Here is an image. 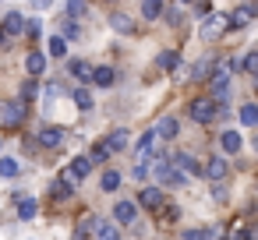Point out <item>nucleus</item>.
Returning <instances> with one entry per match:
<instances>
[{"label": "nucleus", "mask_w": 258, "mask_h": 240, "mask_svg": "<svg viewBox=\"0 0 258 240\" xmlns=\"http://www.w3.org/2000/svg\"><path fill=\"white\" fill-rule=\"evenodd\" d=\"M212 198H216V201H226V187H223V184H219V187H216V191H212Z\"/></svg>", "instance_id": "40"}, {"label": "nucleus", "mask_w": 258, "mask_h": 240, "mask_svg": "<svg viewBox=\"0 0 258 240\" xmlns=\"http://www.w3.org/2000/svg\"><path fill=\"white\" fill-rule=\"evenodd\" d=\"M39 96V85L36 82H22V103H29V99H36Z\"/></svg>", "instance_id": "32"}, {"label": "nucleus", "mask_w": 258, "mask_h": 240, "mask_svg": "<svg viewBox=\"0 0 258 240\" xmlns=\"http://www.w3.org/2000/svg\"><path fill=\"white\" fill-rule=\"evenodd\" d=\"M113 67H96V74H92V85H99V89H110L113 85Z\"/></svg>", "instance_id": "15"}, {"label": "nucleus", "mask_w": 258, "mask_h": 240, "mask_svg": "<svg viewBox=\"0 0 258 240\" xmlns=\"http://www.w3.org/2000/svg\"><path fill=\"white\" fill-rule=\"evenodd\" d=\"M226 173H230V163L226 159H209V166H205V177L209 180H226Z\"/></svg>", "instance_id": "10"}, {"label": "nucleus", "mask_w": 258, "mask_h": 240, "mask_svg": "<svg viewBox=\"0 0 258 240\" xmlns=\"http://www.w3.org/2000/svg\"><path fill=\"white\" fill-rule=\"evenodd\" d=\"M64 127H43L39 131V145H46V148H60L64 145Z\"/></svg>", "instance_id": "5"}, {"label": "nucleus", "mask_w": 258, "mask_h": 240, "mask_svg": "<svg viewBox=\"0 0 258 240\" xmlns=\"http://www.w3.org/2000/svg\"><path fill=\"white\" fill-rule=\"evenodd\" d=\"M230 240H251V233H247V229H233Z\"/></svg>", "instance_id": "39"}, {"label": "nucleus", "mask_w": 258, "mask_h": 240, "mask_svg": "<svg viewBox=\"0 0 258 240\" xmlns=\"http://www.w3.org/2000/svg\"><path fill=\"white\" fill-rule=\"evenodd\" d=\"M254 240H258V229H254Z\"/></svg>", "instance_id": "43"}, {"label": "nucleus", "mask_w": 258, "mask_h": 240, "mask_svg": "<svg viewBox=\"0 0 258 240\" xmlns=\"http://www.w3.org/2000/svg\"><path fill=\"white\" fill-rule=\"evenodd\" d=\"M191 120L212 124V120H216V103H212V99H195V103H191Z\"/></svg>", "instance_id": "3"}, {"label": "nucleus", "mask_w": 258, "mask_h": 240, "mask_svg": "<svg viewBox=\"0 0 258 240\" xmlns=\"http://www.w3.org/2000/svg\"><path fill=\"white\" fill-rule=\"evenodd\" d=\"M92 229H99V219H96V215H89V219H82V222H78V233H75V240H85Z\"/></svg>", "instance_id": "18"}, {"label": "nucleus", "mask_w": 258, "mask_h": 240, "mask_svg": "<svg viewBox=\"0 0 258 240\" xmlns=\"http://www.w3.org/2000/svg\"><path fill=\"white\" fill-rule=\"evenodd\" d=\"M50 194H53L57 201H68V198L75 194V180H71L68 173H64V177H57V180H53V187H50Z\"/></svg>", "instance_id": "6"}, {"label": "nucleus", "mask_w": 258, "mask_h": 240, "mask_svg": "<svg viewBox=\"0 0 258 240\" xmlns=\"http://www.w3.org/2000/svg\"><path fill=\"white\" fill-rule=\"evenodd\" d=\"M138 205H145V208H163V187H142V191H138Z\"/></svg>", "instance_id": "7"}, {"label": "nucleus", "mask_w": 258, "mask_h": 240, "mask_svg": "<svg viewBox=\"0 0 258 240\" xmlns=\"http://www.w3.org/2000/svg\"><path fill=\"white\" fill-rule=\"evenodd\" d=\"M117 187H120V173L117 170H106L103 173V191H117Z\"/></svg>", "instance_id": "28"}, {"label": "nucleus", "mask_w": 258, "mask_h": 240, "mask_svg": "<svg viewBox=\"0 0 258 240\" xmlns=\"http://www.w3.org/2000/svg\"><path fill=\"white\" fill-rule=\"evenodd\" d=\"M71 74H75L78 82H92V74H96V67H92L89 60H71Z\"/></svg>", "instance_id": "12"}, {"label": "nucleus", "mask_w": 258, "mask_h": 240, "mask_svg": "<svg viewBox=\"0 0 258 240\" xmlns=\"http://www.w3.org/2000/svg\"><path fill=\"white\" fill-rule=\"evenodd\" d=\"M159 215H163V219H166V222H173V219H177V215H180V212H177V208H173V205H166V208H159Z\"/></svg>", "instance_id": "37"}, {"label": "nucleus", "mask_w": 258, "mask_h": 240, "mask_svg": "<svg viewBox=\"0 0 258 240\" xmlns=\"http://www.w3.org/2000/svg\"><path fill=\"white\" fill-rule=\"evenodd\" d=\"M4 39H8V36H4V25H0V43H4Z\"/></svg>", "instance_id": "42"}, {"label": "nucleus", "mask_w": 258, "mask_h": 240, "mask_svg": "<svg viewBox=\"0 0 258 240\" xmlns=\"http://www.w3.org/2000/svg\"><path fill=\"white\" fill-rule=\"evenodd\" d=\"M170 163H173V166H177L184 177H205V170L198 166V159H195V155H187V152H177Z\"/></svg>", "instance_id": "4"}, {"label": "nucleus", "mask_w": 258, "mask_h": 240, "mask_svg": "<svg viewBox=\"0 0 258 240\" xmlns=\"http://www.w3.org/2000/svg\"><path fill=\"white\" fill-rule=\"evenodd\" d=\"M75 106H78V110H92V92H89V89H78V92H75Z\"/></svg>", "instance_id": "27"}, {"label": "nucleus", "mask_w": 258, "mask_h": 240, "mask_svg": "<svg viewBox=\"0 0 258 240\" xmlns=\"http://www.w3.org/2000/svg\"><path fill=\"white\" fill-rule=\"evenodd\" d=\"M177 64H180V53H173V50L159 53V67H163V71H177Z\"/></svg>", "instance_id": "20"}, {"label": "nucleus", "mask_w": 258, "mask_h": 240, "mask_svg": "<svg viewBox=\"0 0 258 240\" xmlns=\"http://www.w3.org/2000/svg\"><path fill=\"white\" fill-rule=\"evenodd\" d=\"M25 67H29L32 78H39V74L46 71V57H43V53H29V57H25Z\"/></svg>", "instance_id": "13"}, {"label": "nucleus", "mask_w": 258, "mask_h": 240, "mask_svg": "<svg viewBox=\"0 0 258 240\" xmlns=\"http://www.w3.org/2000/svg\"><path fill=\"white\" fill-rule=\"evenodd\" d=\"M180 240H216V229H184Z\"/></svg>", "instance_id": "23"}, {"label": "nucleus", "mask_w": 258, "mask_h": 240, "mask_svg": "<svg viewBox=\"0 0 258 240\" xmlns=\"http://www.w3.org/2000/svg\"><path fill=\"white\" fill-rule=\"evenodd\" d=\"M226 29H230V18H223V15H209V18H205V25H202V39H209V43H212V39H219Z\"/></svg>", "instance_id": "2"}, {"label": "nucleus", "mask_w": 258, "mask_h": 240, "mask_svg": "<svg viewBox=\"0 0 258 240\" xmlns=\"http://www.w3.org/2000/svg\"><path fill=\"white\" fill-rule=\"evenodd\" d=\"M247 18H251V15H247V8H237V11L230 15V29H244V25H247Z\"/></svg>", "instance_id": "25"}, {"label": "nucleus", "mask_w": 258, "mask_h": 240, "mask_svg": "<svg viewBox=\"0 0 258 240\" xmlns=\"http://www.w3.org/2000/svg\"><path fill=\"white\" fill-rule=\"evenodd\" d=\"M89 173H92V163H89V155H78V159L71 163V170H68V177H71V180H85Z\"/></svg>", "instance_id": "9"}, {"label": "nucleus", "mask_w": 258, "mask_h": 240, "mask_svg": "<svg viewBox=\"0 0 258 240\" xmlns=\"http://www.w3.org/2000/svg\"><path fill=\"white\" fill-rule=\"evenodd\" d=\"M240 64H244V71H247V74H254V78H258V50H254V53H247Z\"/></svg>", "instance_id": "33"}, {"label": "nucleus", "mask_w": 258, "mask_h": 240, "mask_svg": "<svg viewBox=\"0 0 258 240\" xmlns=\"http://www.w3.org/2000/svg\"><path fill=\"white\" fill-rule=\"evenodd\" d=\"M254 148H258V141H254Z\"/></svg>", "instance_id": "44"}, {"label": "nucleus", "mask_w": 258, "mask_h": 240, "mask_svg": "<svg viewBox=\"0 0 258 240\" xmlns=\"http://www.w3.org/2000/svg\"><path fill=\"white\" fill-rule=\"evenodd\" d=\"M159 15H163V4H159V0H145V4H142V18L156 22Z\"/></svg>", "instance_id": "19"}, {"label": "nucleus", "mask_w": 258, "mask_h": 240, "mask_svg": "<svg viewBox=\"0 0 258 240\" xmlns=\"http://www.w3.org/2000/svg\"><path fill=\"white\" fill-rule=\"evenodd\" d=\"M60 25H64V36H60L64 43H68V39H78V32H82V29H78V22H75V18H64Z\"/></svg>", "instance_id": "26"}, {"label": "nucleus", "mask_w": 258, "mask_h": 240, "mask_svg": "<svg viewBox=\"0 0 258 240\" xmlns=\"http://www.w3.org/2000/svg\"><path fill=\"white\" fill-rule=\"evenodd\" d=\"M110 159V148H106V141H99L96 148H92V155H89V163H106Z\"/></svg>", "instance_id": "31"}, {"label": "nucleus", "mask_w": 258, "mask_h": 240, "mask_svg": "<svg viewBox=\"0 0 258 240\" xmlns=\"http://www.w3.org/2000/svg\"><path fill=\"white\" fill-rule=\"evenodd\" d=\"M244 8H247V15H251V18H258V4H244Z\"/></svg>", "instance_id": "41"}, {"label": "nucleus", "mask_w": 258, "mask_h": 240, "mask_svg": "<svg viewBox=\"0 0 258 240\" xmlns=\"http://www.w3.org/2000/svg\"><path fill=\"white\" fill-rule=\"evenodd\" d=\"M18 32H25V18H22L18 11H11V15L4 18V36H18Z\"/></svg>", "instance_id": "11"}, {"label": "nucleus", "mask_w": 258, "mask_h": 240, "mask_svg": "<svg viewBox=\"0 0 258 240\" xmlns=\"http://www.w3.org/2000/svg\"><path fill=\"white\" fill-rule=\"evenodd\" d=\"M205 71H209V60H202V64L195 67V82H202V78H205Z\"/></svg>", "instance_id": "38"}, {"label": "nucleus", "mask_w": 258, "mask_h": 240, "mask_svg": "<svg viewBox=\"0 0 258 240\" xmlns=\"http://www.w3.org/2000/svg\"><path fill=\"white\" fill-rule=\"evenodd\" d=\"M78 15H85V4L75 0V4H68V18H78Z\"/></svg>", "instance_id": "36"}, {"label": "nucleus", "mask_w": 258, "mask_h": 240, "mask_svg": "<svg viewBox=\"0 0 258 240\" xmlns=\"http://www.w3.org/2000/svg\"><path fill=\"white\" fill-rule=\"evenodd\" d=\"M152 141H156V131H145V134H142V141H138V152H142V155H149Z\"/></svg>", "instance_id": "35"}, {"label": "nucleus", "mask_w": 258, "mask_h": 240, "mask_svg": "<svg viewBox=\"0 0 258 240\" xmlns=\"http://www.w3.org/2000/svg\"><path fill=\"white\" fill-rule=\"evenodd\" d=\"M135 215H138L135 201H117V205H113V219H117V222H124V226H131V222H135Z\"/></svg>", "instance_id": "8"}, {"label": "nucleus", "mask_w": 258, "mask_h": 240, "mask_svg": "<svg viewBox=\"0 0 258 240\" xmlns=\"http://www.w3.org/2000/svg\"><path fill=\"white\" fill-rule=\"evenodd\" d=\"M110 25H113V29H117V32H131V29H135V25H131V18H127V15H113V18H110Z\"/></svg>", "instance_id": "30"}, {"label": "nucleus", "mask_w": 258, "mask_h": 240, "mask_svg": "<svg viewBox=\"0 0 258 240\" xmlns=\"http://www.w3.org/2000/svg\"><path fill=\"white\" fill-rule=\"evenodd\" d=\"M18 173H22V166L15 159H0V177H18Z\"/></svg>", "instance_id": "29"}, {"label": "nucleus", "mask_w": 258, "mask_h": 240, "mask_svg": "<svg viewBox=\"0 0 258 240\" xmlns=\"http://www.w3.org/2000/svg\"><path fill=\"white\" fill-rule=\"evenodd\" d=\"M36 212H39V205H36L32 198H22V201H18V215H22V219H36Z\"/></svg>", "instance_id": "21"}, {"label": "nucleus", "mask_w": 258, "mask_h": 240, "mask_svg": "<svg viewBox=\"0 0 258 240\" xmlns=\"http://www.w3.org/2000/svg\"><path fill=\"white\" fill-rule=\"evenodd\" d=\"M25 103L18 99H0V127H22V120H25Z\"/></svg>", "instance_id": "1"}, {"label": "nucleus", "mask_w": 258, "mask_h": 240, "mask_svg": "<svg viewBox=\"0 0 258 240\" xmlns=\"http://www.w3.org/2000/svg\"><path fill=\"white\" fill-rule=\"evenodd\" d=\"M96 236H99V240H120L117 226H113V222H103V219H99V229H96Z\"/></svg>", "instance_id": "24"}, {"label": "nucleus", "mask_w": 258, "mask_h": 240, "mask_svg": "<svg viewBox=\"0 0 258 240\" xmlns=\"http://www.w3.org/2000/svg\"><path fill=\"white\" fill-rule=\"evenodd\" d=\"M177 131H180L177 120H173V117H163L159 127H156V138H166V141H170V138H177Z\"/></svg>", "instance_id": "14"}, {"label": "nucleus", "mask_w": 258, "mask_h": 240, "mask_svg": "<svg viewBox=\"0 0 258 240\" xmlns=\"http://www.w3.org/2000/svg\"><path fill=\"white\" fill-rule=\"evenodd\" d=\"M240 124H247V127H254V124H258V106H254V103L240 106Z\"/></svg>", "instance_id": "22"}, {"label": "nucleus", "mask_w": 258, "mask_h": 240, "mask_svg": "<svg viewBox=\"0 0 258 240\" xmlns=\"http://www.w3.org/2000/svg\"><path fill=\"white\" fill-rule=\"evenodd\" d=\"M50 53H53V57H64V53H68V43H64L60 36H53V39H50Z\"/></svg>", "instance_id": "34"}, {"label": "nucleus", "mask_w": 258, "mask_h": 240, "mask_svg": "<svg viewBox=\"0 0 258 240\" xmlns=\"http://www.w3.org/2000/svg\"><path fill=\"white\" fill-rule=\"evenodd\" d=\"M219 141H223V148H226V152H240V134H237V131H223V134H219Z\"/></svg>", "instance_id": "17"}, {"label": "nucleus", "mask_w": 258, "mask_h": 240, "mask_svg": "<svg viewBox=\"0 0 258 240\" xmlns=\"http://www.w3.org/2000/svg\"><path fill=\"white\" fill-rule=\"evenodd\" d=\"M127 138H131L127 131H113V134L106 138V148H110V152H120V148H127Z\"/></svg>", "instance_id": "16"}]
</instances>
